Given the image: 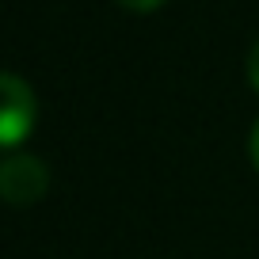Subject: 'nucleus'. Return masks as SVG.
I'll return each mask as SVG.
<instances>
[{"mask_svg":"<svg viewBox=\"0 0 259 259\" xmlns=\"http://www.w3.org/2000/svg\"><path fill=\"white\" fill-rule=\"evenodd\" d=\"M0 88H4L0 141H4V149H16L19 141L31 134V126H34V96H31V88H27L19 76H12V73L0 80Z\"/></svg>","mask_w":259,"mask_h":259,"instance_id":"f257e3e1","label":"nucleus"},{"mask_svg":"<svg viewBox=\"0 0 259 259\" xmlns=\"http://www.w3.org/2000/svg\"><path fill=\"white\" fill-rule=\"evenodd\" d=\"M46 191V168L34 156H8L0 168V194L12 206H31Z\"/></svg>","mask_w":259,"mask_h":259,"instance_id":"f03ea898","label":"nucleus"},{"mask_svg":"<svg viewBox=\"0 0 259 259\" xmlns=\"http://www.w3.org/2000/svg\"><path fill=\"white\" fill-rule=\"evenodd\" d=\"M248 76H251V84L259 88V42L251 46V54H248Z\"/></svg>","mask_w":259,"mask_h":259,"instance_id":"7ed1b4c3","label":"nucleus"},{"mask_svg":"<svg viewBox=\"0 0 259 259\" xmlns=\"http://www.w3.org/2000/svg\"><path fill=\"white\" fill-rule=\"evenodd\" d=\"M130 12H153V8H160L164 0H122Z\"/></svg>","mask_w":259,"mask_h":259,"instance_id":"20e7f679","label":"nucleus"},{"mask_svg":"<svg viewBox=\"0 0 259 259\" xmlns=\"http://www.w3.org/2000/svg\"><path fill=\"white\" fill-rule=\"evenodd\" d=\"M251 160H255V168H259V122H255V130H251Z\"/></svg>","mask_w":259,"mask_h":259,"instance_id":"39448f33","label":"nucleus"}]
</instances>
